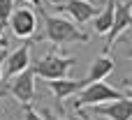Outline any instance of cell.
Listing matches in <instances>:
<instances>
[{"mask_svg": "<svg viewBox=\"0 0 132 120\" xmlns=\"http://www.w3.org/2000/svg\"><path fill=\"white\" fill-rule=\"evenodd\" d=\"M44 39H49L56 46H63V44H86L90 37L81 28H77L74 21L53 16V14H44Z\"/></svg>", "mask_w": 132, "mask_h": 120, "instance_id": "1", "label": "cell"}, {"mask_svg": "<svg viewBox=\"0 0 132 120\" xmlns=\"http://www.w3.org/2000/svg\"><path fill=\"white\" fill-rule=\"evenodd\" d=\"M93 111L109 120H132V97H121V99H114L109 104L93 106Z\"/></svg>", "mask_w": 132, "mask_h": 120, "instance_id": "8", "label": "cell"}, {"mask_svg": "<svg viewBox=\"0 0 132 120\" xmlns=\"http://www.w3.org/2000/svg\"><path fill=\"white\" fill-rule=\"evenodd\" d=\"M49 2H53V5H58V2H60V0H49Z\"/></svg>", "mask_w": 132, "mask_h": 120, "instance_id": "21", "label": "cell"}, {"mask_svg": "<svg viewBox=\"0 0 132 120\" xmlns=\"http://www.w3.org/2000/svg\"><path fill=\"white\" fill-rule=\"evenodd\" d=\"M9 28H12V32H14L19 39L32 37L35 30H37V16H35V12L28 9V7L14 9V12H12V19H9Z\"/></svg>", "mask_w": 132, "mask_h": 120, "instance_id": "4", "label": "cell"}, {"mask_svg": "<svg viewBox=\"0 0 132 120\" xmlns=\"http://www.w3.org/2000/svg\"><path fill=\"white\" fill-rule=\"evenodd\" d=\"M111 72H114V58H111L109 53H102V56H97V58L90 62V69H88L86 81H88V83L104 81V79H107Z\"/></svg>", "mask_w": 132, "mask_h": 120, "instance_id": "11", "label": "cell"}, {"mask_svg": "<svg viewBox=\"0 0 132 120\" xmlns=\"http://www.w3.org/2000/svg\"><path fill=\"white\" fill-rule=\"evenodd\" d=\"M0 97H2V90H0Z\"/></svg>", "mask_w": 132, "mask_h": 120, "instance_id": "23", "label": "cell"}, {"mask_svg": "<svg viewBox=\"0 0 132 120\" xmlns=\"http://www.w3.org/2000/svg\"><path fill=\"white\" fill-rule=\"evenodd\" d=\"M128 58H130V60H132V49H130V51H128Z\"/></svg>", "mask_w": 132, "mask_h": 120, "instance_id": "20", "label": "cell"}, {"mask_svg": "<svg viewBox=\"0 0 132 120\" xmlns=\"http://www.w3.org/2000/svg\"><path fill=\"white\" fill-rule=\"evenodd\" d=\"M123 83H125V86H128V97H132V81H128V79H125V81H123Z\"/></svg>", "mask_w": 132, "mask_h": 120, "instance_id": "17", "label": "cell"}, {"mask_svg": "<svg viewBox=\"0 0 132 120\" xmlns=\"http://www.w3.org/2000/svg\"><path fill=\"white\" fill-rule=\"evenodd\" d=\"M51 120H65V118H51Z\"/></svg>", "mask_w": 132, "mask_h": 120, "instance_id": "22", "label": "cell"}, {"mask_svg": "<svg viewBox=\"0 0 132 120\" xmlns=\"http://www.w3.org/2000/svg\"><path fill=\"white\" fill-rule=\"evenodd\" d=\"M9 93L21 104H30L35 99V67H28L21 74H16L9 83Z\"/></svg>", "mask_w": 132, "mask_h": 120, "instance_id": "5", "label": "cell"}, {"mask_svg": "<svg viewBox=\"0 0 132 120\" xmlns=\"http://www.w3.org/2000/svg\"><path fill=\"white\" fill-rule=\"evenodd\" d=\"M72 65H77L74 58H67V56H60L58 51H51L35 65V76H42L44 81L65 79L67 72L72 69Z\"/></svg>", "mask_w": 132, "mask_h": 120, "instance_id": "3", "label": "cell"}, {"mask_svg": "<svg viewBox=\"0 0 132 120\" xmlns=\"http://www.w3.org/2000/svg\"><path fill=\"white\" fill-rule=\"evenodd\" d=\"M88 86V81L86 79H79V81H72V79H56V81H46V88L53 93V97H56V104H58V109L63 111V102L70 97V95H79L84 88Z\"/></svg>", "mask_w": 132, "mask_h": 120, "instance_id": "7", "label": "cell"}, {"mask_svg": "<svg viewBox=\"0 0 132 120\" xmlns=\"http://www.w3.org/2000/svg\"><path fill=\"white\" fill-rule=\"evenodd\" d=\"M130 28H132V2H116L114 23H111V30L107 32V49H111L114 42Z\"/></svg>", "mask_w": 132, "mask_h": 120, "instance_id": "6", "label": "cell"}, {"mask_svg": "<svg viewBox=\"0 0 132 120\" xmlns=\"http://www.w3.org/2000/svg\"><path fill=\"white\" fill-rule=\"evenodd\" d=\"M125 97L121 90L107 86L104 81H97V83H88L79 95H77V102H74V109L77 111H84L86 106H100L104 102H114V99H121Z\"/></svg>", "mask_w": 132, "mask_h": 120, "instance_id": "2", "label": "cell"}, {"mask_svg": "<svg viewBox=\"0 0 132 120\" xmlns=\"http://www.w3.org/2000/svg\"><path fill=\"white\" fill-rule=\"evenodd\" d=\"M28 67H30V44H21L16 51H12L5 58V72L12 79L16 74H21L23 69H28Z\"/></svg>", "mask_w": 132, "mask_h": 120, "instance_id": "9", "label": "cell"}, {"mask_svg": "<svg viewBox=\"0 0 132 120\" xmlns=\"http://www.w3.org/2000/svg\"><path fill=\"white\" fill-rule=\"evenodd\" d=\"M7 46H9V42H7V37H2V35H0V51H2V49H7Z\"/></svg>", "mask_w": 132, "mask_h": 120, "instance_id": "16", "label": "cell"}, {"mask_svg": "<svg viewBox=\"0 0 132 120\" xmlns=\"http://www.w3.org/2000/svg\"><path fill=\"white\" fill-rule=\"evenodd\" d=\"M5 58H7V51L2 49V51H0V79H2V65H5Z\"/></svg>", "mask_w": 132, "mask_h": 120, "instance_id": "15", "label": "cell"}, {"mask_svg": "<svg viewBox=\"0 0 132 120\" xmlns=\"http://www.w3.org/2000/svg\"><path fill=\"white\" fill-rule=\"evenodd\" d=\"M14 9H16L14 7V0H0V35H2V28L9 23Z\"/></svg>", "mask_w": 132, "mask_h": 120, "instance_id": "13", "label": "cell"}, {"mask_svg": "<svg viewBox=\"0 0 132 120\" xmlns=\"http://www.w3.org/2000/svg\"><path fill=\"white\" fill-rule=\"evenodd\" d=\"M28 2H32V5H35L37 9H42V0H28Z\"/></svg>", "mask_w": 132, "mask_h": 120, "instance_id": "18", "label": "cell"}, {"mask_svg": "<svg viewBox=\"0 0 132 120\" xmlns=\"http://www.w3.org/2000/svg\"><path fill=\"white\" fill-rule=\"evenodd\" d=\"M79 113H81V111H79ZM81 120H90V118H88V116H84V113H81Z\"/></svg>", "mask_w": 132, "mask_h": 120, "instance_id": "19", "label": "cell"}, {"mask_svg": "<svg viewBox=\"0 0 132 120\" xmlns=\"http://www.w3.org/2000/svg\"><path fill=\"white\" fill-rule=\"evenodd\" d=\"M114 9H116V0H107L104 7L93 16V28H95V32L107 35V32L111 30V23H114Z\"/></svg>", "mask_w": 132, "mask_h": 120, "instance_id": "12", "label": "cell"}, {"mask_svg": "<svg viewBox=\"0 0 132 120\" xmlns=\"http://www.w3.org/2000/svg\"><path fill=\"white\" fill-rule=\"evenodd\" d=\"M60 9H63L65 14H70V16H72V21H74L77 25H81V23L90 21V19L97 14L88 0H67Z\"/></svg>", "mask_w": 132, "mask_h": 120, "instance_id": "10", "label": "cell"}, {"mask_svg": "<svg viewBox=\"0 0 132 120\" xmlns=\"http://www.w3.org/2000/svg\"><path fill=\"white\" fill-rule=\"evenodd\" d=\"M23 111H26V120H42V116H39L30 104H23Z\"/></svg>", "mask_w": 132, "mask_h": 120, "instance_id": "14", "label": "cell"}]
</instances>
